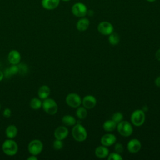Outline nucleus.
<instances>
[{"label":"nucleus","instance_id":"c9c22d12","mask_svg":"<svg viewBox=\"0 0 160 160\" xmlns=\"http://www.w3.org/2000/svg\"><path fill=\"white\" fill-rule=\"evenodd\" d=\"M62 1H69L70 0H62Z\"/></svg>","mask_w":160,"mask_h":160},{"label":"nucleus","instance_id":"393cba45","mask_svg":"<svg viewBox=\"0 0 160 160\" xmlns=\"http://www.w3.org/2000/svg\"><path fill=\"white\" fill-rule=\"evenodd\" d=\"M19 71V68L17 65L12 64L11 66H10L6 71V74L5 75H9L12 76L14 74H18V72Z\"/></svg>","mask_w":160,"mask_h":160},{"label":"nucleus","instance_id":"bb28decb","mask_svg":"<svg viewBox=\"0 0 160 160\" xmlns=\"http://www.w3.org/2000/svg\"><path fill=\"white\" fill-rule=\"evenodd\" d=\"M108 160H122V157L121 156L119 153H118L116 152H111L108 155Z\"/></svg>","mask_w":160,"mask_h":160},{"label":"nucleus","instance_id":"7c9ffc66","mask_svg":"<svg viewBox=\"0 0 160 160\" xmlns=\"http://www.w3.org/2000/svg\"><path fill=\"white\" fill-rule=\"evenodd\" d=\"M154 82H155V84L156 86L160 87V76H158V78H156Z\"/></svg>","mask_w":160,"mask_h":160},{"label":"nucleus","instance_id":"6e6552de","mask_svg":"<svg viewBox=\"0 0 160 160\" xmlns=\"http://www.w3.org/2000/svg\"><path fill=\"white\" fill-rule=\"evenodd\" d=\"M66 104L74 108H78L82 104V99L79 94L74 92L68 94L66 97Z\"/></svg>","mask_w":160,"mask_h":160},{"label":"nucleus","instance_id":"f257e3e1","mask_svg":"<svg viewBox=\"0 0 160 160\" xmlns=\"http://www.w3.org/2000/svg\"><path fill=\"white\" fill-rule=\"evenodd\" d=\"M2 150L5 154L12 156L18 152V145L15 141L12 139H8L3 142L2 144Z\"/></svg>","mask_w":160,"mask_h":160},{"label":"nucleus","instance_id":"f3484780","mask_svg":"<svg viewBox=\"0 0 160 160\" xmlns=\"http://www.w3.org/2000/svg\"><path fill=\"white\" fill-rule=\"evenodd\" d=\"M89 19L84 17L81 18V19H79L76 23V28L79 31H85L89 28Z\"/></svg>","mask_w":160,"mask_h":160},{"label":"nucleus","instance_id":"4468645a","mask_svg":"<svg viewBox=\"0 0 160 160\" xmlns=\"http://www.w3.org/2000/svg\"><path fill=\"white\" fill-rule=\"evenodd\" d=\"M116 141V137L113 134H106L101 138V143L106 147L111 146Z\"/></svg>","mask_w":160,"mask_h":160},{"label":"nucleus","instance_id":"f03ea898","mask_svg":"<svg viewBox=\"0 0 160 160\" xmlns=\"http://www.w3.org/2000/svg\"><path fill=\"white\" fill-rule=\"evenodd\" d=\"M71 133L73 138L78 142L85 141L88 136V132L85 128L80 124H76L73 126Z\"/></svg>","mask_w":160,"mask_h":160},{"label":"nucleus","instance_id":"a211bd4d","mask_svg":"<svg viewBox=\"0 0 160 160\" xmlns=\"http://www.w3.org/2000/svg\"><path fill=\"white\" fill-rule=\"evenodd\" d=\"M51 92L50 88L47 85H42L41 86L38 91V94L39 98L41 99H45L48 98Z\"/></svg>","mask_w":160,"mask_h":160},{"label":"nucleus","instance_id":"72a5a7b5","mask_svg":"<svg viewBox=\"0 0 160 160\" xmlns=\"http://www.w3.org/2000/svg\"><path fill=\"white\" fill-rule=\"evenodd\" d=\"M4 77V74L2 72V71H0V81H1Z\"/></svg>","mask_w":160,"mask_h":160},{"label":"nucleus","instance_id":"e433bc0d","mask_svg":"<svg viewBox=\"0 0 160 160\" xmlns=\"http://www.w3.org/2000/svg\"><path fill=\"white\" fill-rule=\"evenodd\" d=\"M0 109H1V104H0Z\"/></svg>","mask_w":160,"mask_h":160},{"label":"nucleus","instance_id":"6ab92c4d","mask_svg":"<svg viewBox=\"0 0 160 160\" xmlns=\"http://www.w3.org/2000/svg\"><path fill=\"white\" fill-rule=\"evenodd\" d=\"M5 133L9 139H13L18 134V128L14 125H9L5 130Z\"/></svg>","mask_w":160,"mask_h":160},{"label":"nucleus","instance_id":"4be33fe9","mask_svg":"<svg viewBox=\"0 0 160 160\" xmlns=\"http://www.w3.org/2000/svg\"><path fill=\"white\" fill-rule=\"evenodd\" d=\"M42 102L41 101L40 98H34L31 100L29 105L32 109L34 110H38L42 107Z\"/></svg>","mask_w":160,"mask_h":160},{"label":"nucleus","instance_id":"2eb2a0df","mask_svg":"<svg viewBox=\"0 0 160 160\" xmlns=\"http://www.w3.org/2000/svg\"><path fill=\"white\" fill-rule=\"evenodd\" d=\"M60 3V0H41L42 8L47 10H53L58 8Z\"/></svg>","mask_w":160,"mask_h":160},{"label":"nucleus","instance_id":"473e14b6","mask_svg":"<svg viewBox=\"0 0 160 160\" xmlns=\"http://www.w3.org/2000/svg\"><path fill=\"white\" fill-rule=\"evenodd\" d=\"M27 160H38V158L35 155H32L27 158Z\"/></svg>","mask_w":160,"mask_h":160},{"label":"nucleus","instance_id":"412c9836","mask_svg":"<svg viewBox=\"0 0 160 160\" xmlns=\"http://www.w3.org/2000/svg\"><path fill=\"white\" fill-rule=\"evenodd\" d=\"M62 122L66 126H72L76 124V120L71 115H65L62 118Z\"/></svg>","mask_w":160,"mask_h":160},{"label":"nucleus","instance_id":"f704fd0d","mask_svg":"<svg viewBox=\"0 0 160 160\" xmlns=\"http://www.w3.org/2000/svg\"><path fill=\"white\" fill-rule=\"evenodd\" d=\"M146 1H148V2H153L156 1V0H146Z\"/></svg>","mask_w":160,"mask_h":160},{"label":"nucleus","instance_id":"20e7f679","mask_svg":"<svg viewBox=\"0 0 160 160\" xmlns=\"http://www.w3.org/2000/svg\"><path fill=\"white\" fill-rule=\"evenodd\" d=\"M116 128L118 132L124 137L130 136L133 132V128L131 124L126 121L122 120L120 122L118 123Z\"/></svg>","mask_w":160,"mask_h":160},{"label":"nucleus","instance_id":"cd10ccee","mask_svg":"<svg viewBox=\"0 0 160 160\" xmlns=\"http://www.w3.org/2000/svg\"><path fill=\"white\" fill-rule=\"evenodd\" d=\"M52 146H53V148L54 149H56V150H60L63 147V142L62 141V140L56 139V140H54L53 141Z\"/></svg>","mask_w":160,"mask_h":160},{"label":"nucleus","instance_id":"f8f14e48","mask_svg":"<svg viewBox=\"0 0 160 160\" xmlns=\"http://www.w3.org/2000/svg\"><path fill=\"white\" fill-rule=\"evenodd\" d=\"M97 103L96 99L92 95H86L82 100V104L83 106L88 109L93 108Z\"/></svg>","mask_w":160,"mask_h":160},{"label":"nucleus","instance_id":"423d86ee","mask_svg":"<svg viewBox=\"0 0 160 160\" xmlns=\"http://www.w3.org/2000/svg\"><path fill=\"white\" fill-rule=\"evenodd\" d=\"M28 149L31 154L37 156L42 152L43 144L39 139H32L28 144Z\"/></svg>","mask_w":160,"mask_h":160},{"label":"nucleus","instance_id":"c756f323","mask_svg":"<svg viewBox=\"0 0 160 160\" xmlns=\"http://www.w3.org/2000/svg\"><path fill=\"white\" fill-rule=\"evenodd\" d=\"M3 116L5 118H9L11 116V110L9 108H5L2 112Z\"/></svg>","mask_w":160,"mask_h":160},{"label":"nucleus","instance_id":"ddd939ff","mask_svg":"<svg viewBox=\"0 0 160 160\" xmlns=\"http://www.w3.org/2000/svg\"><path fill=\"white\" fill-rule=\"evenodd\" d=\"M68 133L69 131L66 126H60L54 130V136L57 139L63 140L68 136Z\"/></svg>","mask_w":160,"mask_h":160},{"label":"nucleus","instance_id":"5701e85b","mask_svg":"<svg viewBox=\"0 0 160 160\" xmlns=\"http://www.w3.org/2000/svg\"><path fill=\"white\" fill-rule=\"evenodd\" d=\"M76 114L77 117L80 119H83L86 118L88 115V111L87 109L85 108L84 106L83 107H80L79 106L76 111Z\"/></svg>","mask_w":160,"mask_h":160},{"label":"nucleus","instance_id":"9b49d317","mask_svg":"<svg viewBox=\"0 0 160 160\" xmlns=\"http://www.w3.org/2000/svg\"><path fill=\"white\" fill-rule=\"evenodd\" d=\"M8 59L10 64H14V65H18L19 64L21 59V56L20 52L17 50H11L8 55Z\"/></svg>","mask_w":160,"mask_h":160},{"label":"nucleus","instance_id":"39448f33","mask_svg":"<svg viewBox=\"0 0 160 160\" xmlns=\"http://www.w3.org/2000/svg\"><path fill=\"white\" fill-rule=\"evenodd\" d=\"M145 113L142 109H136L131 115V121L135 126H142L145 121Z\"/></svg>","mask_w":160,"mask_h":160},{"label":"nucleus","instance_id":"9d476101","mask_svg":"<svg viewBox=\"0 0 160 160\" xmlns=\"http://www.w3.org/2000/svg\"><path fill=\"white\" fill-rule=\"evenodd\" d=\"M127 148L128 151L131 153H136L141 149V143L138 139H132L128 142Z\"/></svg>","mask_w":160,"mask_h":160},{"label":"nucleus","instance_id":"b1692460","mask_svg":"<svg viewBox=\"0 0 160 160\" xmlns=\"http://www.w3.org/2000/svg\"><path fill=\"white\" fill-rule=\"evenodd\" d=\"M119 41H120V38L117 33L113 32L109 35V42L111 45L112 46L117 45L119 42Z\"/></svg>","mask_w":160,"mask_h":160},{"label":"nucleus","instance_id":"aec40b11","mask_svg":"<svg viewBox=\"0 0 160 160\" xmlns=\"http://www.w3.org/2000/svg\"><path fill=\"white\" fill-rule=\"evenodd\" d=\"M116 126H117V123L115 122L112 119L106 121L102 125L103 129H104V131L107 132L113 131L116 128Z\"/></svg>","mask_w":160,"mask_h":160},{"label":"nucleus","instance_id":"a878e982","mask_svg":"<svg viewBox=\"0 0 160 160\" xmlns=\"http://www.w3.org/2000/svg\"><path fill=\"white\" fill-rule=\"evenodd\" d=\"M123 119V114L120 112H116L112 116V120H113L117 124L122 121Z\"/></svg>","mask_w":160,"mask_h":160},{"label":"nucleus","instance_id":"2f4dec72","mask_svg":"<svg viewBox=\"0 0 160 160\" xmlns=\"http://www.w3.org/2000/svg\"><path fill=\"white\" fill-rule=\"evenodd\" d=\"M156 58L158 61H160V49H159L156 52Z\"/></svg>","mask_w":160,"mask_h":160},{"label":"nucleus","instance_id":"1a4fd4ad","mask_svg":"<svg viewBox=\"0 0 160 160\" xmlns=\"http://www.w3.org/2000/svg\"><path fill=\"white\" fill-rule=\"evenodd\" d=\"M98 31L102 35L108 36L114 31L112 24L108 21H102L98 26Z\"/></svg>","mask_w":160,"mask_h":160},{"label":"nucleus","instance_id":"7ed1b4c3","mask_svg":"<svg viewBox=\"0 0 160 160\" xmlns=\"http://www.w3.org/2000/svg\"><path fill=\"white\" fill-rule=\"evenodd\" d=\"M43 110L49 115L55 114L58 110V106L56 102L52 98H46L42 102Z\"/></svg>","mask_w":160,"mask_h":160},{"label":"nucleus","instance_id":"dca6fc26","mask_svg":"<svg viewBox=\"0 0 160 160\" xmlns=\"http://www.w3.org/2000/svg\"><path fill=\"white\" fill-rule=\"evenodd\" d=\"M94 153L98 158H105L109 155V149L105 146H99L95 149Z\"/></svg>","mask_w":160,"mask_h":160},{"label":"nucleus","instance_id":"c85d7f7f","mask_svg":"<svg viewBox=\"0 0 160 160\" xmlns=\"http://www.w3.org/2000/svg\"><path fill=\"white\" fill-rule=\"evenodd\" d=\"M114 150H115V152H116L118 153H119V154L122 152V151H123L122 144L121 143H119V142L116 143V144L114 146Z\"/></svg>","mask_w":160,"mask_h":160},{"label":"nucleus","instance_id":"0eeeda50","mask_svg":"<svg viewBox=\"0 0 160 160\" xmlns=\"http://www.w3.org/2000/svg\"><path fill=\"white\" fill-rule=\"evenodd\" d=\"M71 12L73 15L78 18L84 17L88 13L86 6L82 2H76L71 8Z\"/></svg>","mask_w":160,"mask_h":160}]
</instances>
